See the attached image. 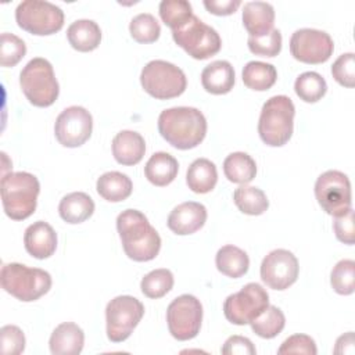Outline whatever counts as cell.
I'll list each match as a JSON object with an SVG mask.
<instances>
[{"instance_id":"1","label":"cell","mask_w":355,"mask_h":355,"mask_svg":"<svg viewBox=\"0 0 355 355\" xmlns=\"http://www.w3.org/2000/svg\"><path fill=\"white\" fill-rule=\"evenodd\" d=\"M116 229L125 254L136 262L154 259L161 250V237L147 216L137 209H125L116 218Z\"/></svg>"},{"instance_id":"2","label":"cell","mask_w":355,"mask_h":355,"mask_svg":"<svg viewBox=\"0 0 355 355\" xmlns=\"http://www.w3.org/2000/svg\"><path fill=\"white\" fill-rule=\"evenodd\" d=\"M161 136L175 148L197 147L207 135V119L194 107H173L164 110L158 116Z\"/></svg>"},{"instance_id":"3","label":"cell","mask_w":355,"mask_h":355,"mask_svg":"<svg viewBox=\"0 0 355 355\" xmlns=\"http://www.w3.org/2000/svg\"><path fill=\"white\" fill-rule=\"evenodd\" d=\"M0 187L3 209L8 218L24 220L35 212L40 191V184L35 175L29 172L4 173Z\"/></svg>"},{"instance_id":"4","label":"cell","mask_w":355,"mask_h":355,"mask_svg":"<svg viewBox=\"0 0 355 355\" xmlns=\"http://www.w3.org/2000/svg\"><path fill=\"white\" fill-rule=\"evenodd\" d=\"M294 115L295 107L290 97L279 94L266 100L258 122L261 140L270 147L284 146L293 135Z\"/></svg>"},{"instance_id":"5","label":"cell","mask_w":355,"mask_h":355,"mask_svg":"<svg viewBox=\"0 0 355 355\" xmlns=\"http://www.w3.org/2000/svg\"><path fill=\"white\" fill-rule=\"evenodd\" d=\"M0 282L4 291L24 302L39 300L51 287V276L49 272L17 262L4 263L1 266Z\"/></svg>"},{"instance_id":"6","label":"cell","mask_w":355,"mask_h":355,"mask_svg":"<svg viewBox=\"0 0 355 355\" xmlns=\"http://www.w3.org/2000/svg\"><path fill=\"white\" fill-rule=\"evenodd\" d=\"M19 85L25 97L36 107H50L58 98L60 86L53 65L46 58H32L19 73Z\"/></svg>"},{"instance_id":"7","label":"cell","mask_w":355,"mask_h":355,"mask_svg":"<svg viewBox=\"0 0 355 355\" xmlns=\"http://www.w3.org/2000/svg\"><path fill=\"white\" fill-rule=\"evenodd\" d=\"M140 83L146 93L157 100H168L180 96L187 86L184 72L172 62L153 60L144 65Z\"/></svg>"},{"instance_id":"8","label":"cell","mask_w":355,"mask_h":355,"mask_svg":"<svg viewBox=\"0 0 355 355\" xmlns=\"http://www.w3.org/2000/svg\"><path fill=\"white\" fill-rule=\"evenodd\" d=\"M18 26L32 35L47 36L64 26V11L49 1L25 0L15 10Z\"/></svg>"},{"instance_id":"9","label":"cell","mask_w":355,"mask_h":355,"mask_svg":"<svg viewBox=\"0 0 355 355\" xmlns=\"http://www.w3.org/2000/svg\"><path fill=\"white\" fill-rule=\"evenodd\" d=\"M172 37L179 47L196 60H207L215 55L222 46L219 33L196 15L182 28L172 31Z\"/></svg>"},{"instance_id":"10","label":"cell","mask_w":355,"mask_h":355,"mask_svg":"<svg viewBox=\"0 0 355 355\" xmlns=\"http://www.w3.org/2000/svg\"><path fill=\"white\" fill-rule=\"evenodd\" d=\"M144 315L143 304L132 295H118L105 308L107 337L112 343L125 341Z\"/></svg>"},{"instance_id":"11","label":"cell","mask_w":355,"mask_h":355,"mask_svg":"<svg viewBox=\"0 0 355 355\" xmlns=\"http://www.w3.org/2000/svg\"><path fill=\"white\" fill-rule=\"evenodd\" d=\"M268 305L269 295L266 290L258 283H248L225 300L223 313L230 323L243 326L251 323Z\"/></svg>"},{"instance_id":"12","label":"cell","mask_w":355,"mask_h":355,"mask_svg":"<svg viewBox=\"0 0 355 355\" xmlns=\"http://www.w3.org/2000/svg\"><path fill=\"white\" fill-rule=\"evenodd\" d=\"M166 322L169 333L179 341L194 338L202 322V305L191 294L176 297L166 309Z\"/></svg>"},{"instance_id":"13","label":"cell","mask_w":355,"mask_h":355,"mask_svg":"<svg viewBox=\"0 0 355 355\" xmlns=\"http://www.w3.org/2000/svg\"><path fill=\"white\" fill-rule=\"evenodd\" d=\"M315 197L322 209L333 216L351 208V183L340 171H326L315 183Z\"/></svg>"},{"instance_id":"14","label":"cell","mask_w":355,"mask_h":355,"mask_svg":"<svg viewBox=\"0 0 355 355\" xmlns=\"http://www.w3.org/2000/svg\"><path fill=\"white\" fill-rule=\"evenodd\" d=\"M333 39L324 31L302 28L295 31L290 39L291 55L305 64L326 62L333 54Z\"/></svg>"},{"instance_id":"15","label":"cell","mask_w":355,"mask_h":355,"mask_svg":"<svg viewBox=\"0 0 355 355\" xmlns=\"http://www.w3.org/2000/svg\"><path fill=\"white\" fill-rule=\"evenodd\" d=\"M93 130L92 114L80 107L71 105L65 108L55 119L54 135L58 143L64 147L75 148L85 144Z\"/></svg>"},{"instance_id":"16","label":"cell","mask_w":355,"mask_h":355,"mask_svg":"<svg viewBox=\"0 0 355 355\" xmlns=\"http://www.w3.org/2000/svg\"><path fill=\"white\" fill-rule=\"evenodd\" d=\"M300 272L298 259L284 248L270 251L261 263V279L273 290H286L297 282Z\"/></svg>"},{"instance_id":"17","label":"cell","mask_w":355,"mask_h":355,"mask_svg":"<svg viewBox=\"0 0 355 355\" xmlns=\"http://www.w3.org/2000/svg\"><path fill=\"white\" fill-rule=\"evenodd\" d=\"M207 220V208L196 201H186L175 207L166 220L168 227L179 234H193L200 230Z\"/></svg>"},{"instance_id":"18","label":"cell","mask_w":355,"mask_h":355,"mask_svg":"<svg viewBox=\"0 0 355 355\" xmlns=\"http://www.w3.org/2000/svg\"><path fill=\"white\" fill-rule=\"evenodd\" d=\"M24 245L29 255L36 259H46L55 252L57 234L44 220L29 225L24 234Z\"/></svg>"},{"instance_id":"19","label":"cell","mask_w":355,"mask_h":355,"mask_svg":"<svg viewBox=\"0 0 355 355\" xmlns=\"http://www.w3.org/2000/svg\"><path fill=\"white\" fill-rule=\"evenodd\" d=\"M85 344L83 330L72 322L58 324L50 336V351L53 355H78Z\"/></svg>"},{"instance_id":"20","label":"cell","mask_w":355,"mask_h":355,"mask_svg":"<svg viewBox=\"0 0 355 355\" xmlns=\"http://www.w3.org/2000/svg\"><path fill=\"white\" fill-rule=\"evenodd\" d=\"M275 8L266 1H248L243 8V25L252 37L268 35L273 29Z\"/></svg>"},{"instance_id":"21","label":"cell","mask_w":355,"mask_h":355,"mask_svg":"<svg viewBox=\"0 0 355 355\" xmlns=\"http://www.w3.org/2000/svg\"><path fill=\"white\" fill-rule=\"evenodd\" d=\"M146 153V143L140 133L133 130H121L112 140V155L121 165L139 164Z\"/></svg>"},{"instance_id":"22","label":"cell","mask_w":355,"mask_h":355,"mask_svg":"<svg viewBox=\"0 0 355 355\" xmlns=\"http://www.w3.org/2000/svg\"><path fill=\"white\" fill-rule=\"evenodd\" d=\"M234 69L229 61L216 60L201 72V85L211 94H226L234 85Z\"/></svg>"},{"instance_id":"23","label":"cell","mask_w":355,"mask_h":355,"mask_svg":"<svg viewBox=\"0 0 355 355\" xmlns=\"http://www.w3.org/2000/svg\"><path fill=\"white\" fill-rule=\"evenodd\" d=\"M94 212L93 198L83 191L64 196L58 204V214L67 223L76 225L89 219Z\"/></svg>"},{"instance_id":"24","label":"cell","mask_w":355,"mask_h":355,"mask_svg":"<svg viewBox=\"0 0 355 355\" xmlns=\"http://www.w3.org/2000/svg\"><path fill=\"white\" fill-rule=\"evenodd\" d=\"M179 164L173 155L165 151L154 153L144 166V175L150 183L162 187L172 183L178 175Z\"/></svg>"},{"instance_id":"25","label":"cell","mask_w":355,"mask_h":355,"mask_svg":"<svg viewBox=\"0 0 355 355\" xmlns=\"http://www.w3.org/2000/svg\"><path fill=\"white\" fill-rule=\"evenodd\" d=\"M69 44L82 53L93 51L101 42V29L93 19H78L67 29Z\"/></svg>"},{"instance_id":"26","label":"cell","mask_w":355,"mask_h":355,"mask_svg":"<svg viewBox=\"0 0 355 355\" xmlns=\"http://www.w3.org/2000/svg\"><path fill=\"white\" fill-rule=\"evenodd\" d=\"M186 182L189 189L197 194L209 193L218 182L215 164L207 158L194 159L187 169Z\"/></svg>"},{"instance_id":"27","label":"cell","mask_w":355,"mask_h":355,"mask_svg":"<svg viewBox=\"0 0 355 355\" xmlns=\"http://www.w3.org/2000/svg\"><path fill=\"white\" fill-rule=\"evenodd\" d=\"M97 193L110 202H119L126 200L133 190L130 178L122 172L111 171L103 173L96 183Z\"/></svg>"},{"instance_id":"28","label":"cell","mask_w":355,"mask_h":355,"mask_svg":"<svg viewBox=\"0 0 355 355\" xmlns=\"http://www.w3.org/2000/svg\"><path fill=\"white\" fill-rule=\"evenodd\" d=\"M215 263L222 275L232 279H239L247 273L250 266V258L244 250L227 244L218 250Z\"/></svg>"},{"instance_id":"29","label":"cell","mask_w":355,"mask_h":355,"mask_svg":"<svg viewBox=\"0 0 355 355\" xmlns=\"http://www.w3.org/2000/svg\"><path fill=\"white\" fill-rule=\"evenodd\" d=\"M223 172L227 180L239 184H247L257 175V164L247 153L237 151L225 158Z\"/></svg>"},{"instance_id":"30","label":"cell","mask_w":355,"mask_h":355,"mask_svg":"<svg viewBox=\"0 0 355 355\" xmlns=\"http://www.w3.org/2000/svg\"><path fill=\"white\" fill-rule=\"evenodd\" d=\"M244 85L257 92H265L270 89L277 79V71L272 64L262 61H250L243 68Z\"/></svg>"},{"instance_id":"31","label":"cell","mask_w":355,"mask_h":355,"mask_svg":"<svg viewBox=\"0 0 355 355\" xmlns=\"http://www.w3.org/2000/svg\"><path fill=\"white\" fill-rule=\"evenodd\" d=\"M233 201L236 207L247 215H262L269 207L268 197L261 189L245 184L234 190Z\"/></svg>"},{"instance_id":"32","label":"cell","mask_w":355,"mask_h":355,"mask_svg":"<svg viewBox=\"0 0 355 355\" xmlns=\"http://www.w3.org/2000/svg\"><path fill=\"white\" fill-rule=\"evenodd\" d=\"M250 324L257 336L262 338H273L284 329L286 318L282 309L275 305H268L265 311L258 315Z\"/></svg>"},{"instance_id":"33","label":"cell","mask_w":355,"mask_h":355,"mask_svg":"<svg viewBox=\"0 0 355 355\" xmlns=\"http://www.w3.org/2000/svg\"><path fill=\"white\" fill-rule=\"evenodd\" d=\"M295 94L305 103L319 101L327 92V83L322 75L313 71L301 73L294 83Z\"/></svg>"},{"instance_id":"34","label":"cell","mask_w":355,"mask_h":355,"mask_svg":"<svg viewBox=\"0 0 355 355\" xmlns=\"http://www.w3.org/2000/svg\"><path fill=\"white\" fill-rule=\"evenodd\" d=\"M193 15L191 4L186 0H162L159 3V17L172 31L182 28Z\"/></svg>"},{"instance_id":"35","label":"cell","mask_w":355,"mask_h":355,"mask_svg":"<svg viewBox=\"0 0 355 355\" xmlns=\"http://www.w3.org/2000/svg\"><path fill=\"white\" fill-rule=\"evenodd\" d=\"M173 287V275L169 269H155L148 272L140 282L141 293L151 298L157 300L168 294Z\"/></svg>"},{"instance_id":"36","label":"cell","mask_w":355,"mask_h":355,"mask_svg":"<svg viewBox=\"0 0 355 355\" xmlns=\"http://www.w3.org/2000/svg\"><path fill=\"white\" fill-rule=\"evenodd\" d=\"M129 32L130 36L139 43H153L159 37L161 26L154 15L141 12L132 18Z\"/></svg>"},{"instance_id":"37","label":"cell","mask_w":355,"mask_h":355,"mask_svg":"<svg viewBox=\"0 0 355 355\" xmlns=\"http://www.w3.org/2000/svg\"><path fill=\"white\" fill-rule=\"evenodd\" d=\"M330 284L337 294L349 295L355 290V262L341 259L330 273Z\"/></svg>"},{"instance_id":"38","label":"cell","mask_w":355,"mask_h":355,"mask_svg":"<svg viewBox=\"0 0 355 355\" xmlns=\"http://www.w3.org/2000/svg\"><path fill=\"white\" fill-rule=\"evenodd\" d=\"M1 44H0V62L3 67H14L17 65L24 55L26 54L25 42L8 32L1 33Z\"/></svg>"},{"instance_id":"39","label":"cell","mask_w":355,"mask_h":355,"mask_svg":"<svg viewBox=\"0 0 355 355\" xmlns=\"http://www.w3.org/2000/svg\"><path fill=\"white\" fill-rule=\"evenodd\" d=\"M247 43L252 54L261 57H275L282 50V33L279 29H272L268 35L261 37L250 36Z\"/></svg>"},{"instance_id":"40","label":"cell","mask_w":355,"mask_h":355,"mask_svg":"<svg viewBox=\"0 0 355 355\" xmlns=\"http://www.w3.org/2000/svg\"><path fill=\"white\" fill-rule=\"evenodd\" d=\"M331 75L344 87L355 86V57L354 53L341 54L331 65Z\"/></svg>"},{"instance_id":"41","label":"cell","mask_w":355,"mask_h":355,"mask_svg":"<svg viewBox=\"0 0 355 355\" xmlns=\"http://www.w3.org/2000/svg\"><path fill=\"white\" fill-rule=\"evenodd\" d=\"M0 344L3 355H18L25 349V336L18 326L6 324L0 329Z\"/></svg>"},{"instance_id":"42","label":"cell","mask_w":355,"mask_h":355,"mask_svg":"<svg viewBox=\"0 0 355 355\" xmlns=\"http://www.w3.org/2000/svg\"><path fill=\"white\" fill-rule=\"evenodd\" d=\"M280 355L283 354H305V355H316V344L312 337L306 334H294L283 341L280 348L277 349Z\"/></svg>"},{"instance_id":"43","label":"cell","mask_w":355,"mask_h":355,"mask_svg":"<svg viewBox=\"0 0 355 355\" xmlns=\"http://www.w3.org/2000/svg\"><path fill=\"white\" fill-rule=\"evenodd\" d=\"M333 229L336 237L348 245L355 243V225H354V211L352 208L347 209L344 214L334 216Z\"/></svg>"},{"instance_id":"44","label":"cell","mask_w":355,"mask_h":355,"mask_svg":"<svg viewBox=\"0 0 355 355\" xmlns=\"http://www.w3.org/2000/svg\"><path fill=\"white\" fill-rule=\"evenodd\" d=\"M220 351L223 355H254L257 352L251 340L241 336L229 337Z\"/></svg>"},{"instance_id":"45","label":"cell","mask_w":355,"mask_h":355,"mask_svg":"<svg viewBox=\"0 0 355 355\" xmlns=\"http://www.w3.org/2000/svg\"><path fill=\"white\" fill-rule=\"evenodd\" d=\"M240 0H204V7L214 15H230L240 7Z\"/></svg>"},{"instance_id":"46","label":"cell","mask_w":355,"mask_h":355,"mask_svg":"<svg viewBox=\"0 0 355 355\" xmlns=\"http://www.w3.org/2000/svg\"><path fill=\"white\" fill-rule=\"evenodd\" d=\"M336 354H352L354 352V333L348 331L347 334L338 337L334 348Z\"/></svg>"}]
</instances>
